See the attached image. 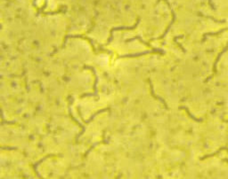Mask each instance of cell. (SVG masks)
<instances>
[{"mask_svg":"<svg viewBox=\"0 0 228 179\" xmlns=\"http://www.w3.org/2000/svg\"><path fill=\"white\" fill-rule=\"evenodd\" d=\"M227 49H228V44H227V45H226V46H225V48H224V49H223L222 52H220V53H219V54H218V56L216 57V61H215V63L213 64V74H212V75H211L210 76V77H208V78L206 79V81H205V82H208V81H209V80L210 79V78H212V77H213V75H215V74H216V64L218 63V61H219V59H220V57L222 56V55H223V54H224V53H225V52H226V51H227Z\"/></svg>","mask_w":228,"mask_h":179,"instance_id":"obj_1","label":"cell"},{"mask_svg":"<svg viewBox=\"0 0 228 179\" xmlns=\"http://www.w3.org/2000/svg\"><path fill=\"white\" fill-rule=\"evenodd\" d=\"M181 108H182V109H185V111H186V113H187V114H188V115L190 116V117H191L192 119H193L194 121H198V122H200V121H202V119H197V118H195V117H194V116H193V115H192V114L190 113V111L188 110V108H186V107H185V106H181Z\"/></svg>","mask_w":228,"mask_h":179,"instance_id":"obj_2","label":"cell"}]
</instances>
